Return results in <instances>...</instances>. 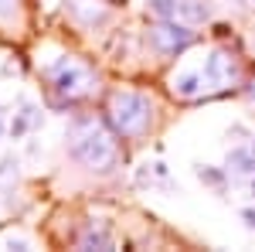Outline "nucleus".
<instances>
[{
  "mask_svg": "<svg viewBox=\"0 0 255 252\" xmlns=\"http://www.w3.org/2000/svg\"><path fill=\"white\" fill-rule=\"evenodd\" d=\"M65 147L72 160H79L92 174H113L119 167V133L109 119L102 123L96 116H75L68 123Z\"/></svg>",
  "mask_w": 255,
  "mask_h": 252,
  "instance_id": "f257e3e1",
  "label": "nucleus"
},
{
  "mask_svg": "<svg viewBox=\"0 0 255 252\" xmlns=\"http://www.w3.org/2000/svg\"><path fill=\"white\" fill-rule=\"evenodd\" d=\"M41 75L51 85V99H48L51 109H75L82 99H89L99 89V72L75 55H65V58L44 65Z\"/></svg>",
  "mask_w": 255,
  "mask_h": 252,
  "instance_id": "f03ea898",
  "label": "nucleus"
},
{
  "mask_svg": "<svg viewBox=\"0 0 255 252\" xmlns=\"http://www.w3.org/2000/svg\"><path fill=\"white\" fill-rule=\"evenodd\" d=\"M106 119L126 140L146 136L153 126V99L136 89H116L109 92V102H106Z\"/></svg>",
  "mask_w": 255,
  "mask_h": 252,
  "instance_id": "7ed1b4c3",
  "label": "nucleus"
},
{
  "mask_svg": "<svg viewBox=\"0 0 255 252\" xmlns=\"http://www.w3.org/2000/svg\"><path fill=\"white\" fill-rule=\"evenodd\" d=\"M146 41H150V48L163 55V58H177L180 51H187L191 44H194V31H191V24L180 17H160L150 31H146Z\"/></svg>",
  "mask_w": 255,
  "mask_h": 252,
  "instance_id": "20e7f679",
  "label": "nucleus"
},
{
  "mask_svg": "<svg viewBox=\"0 0 255 252\" xmlns=\"http://www.w3.org/2000/svg\"><path fill=\"white\" fill-rule=\"evenodd\" d=\"M238 75H242V65H238V58L228 48H211V51H208L204 68H201L204 89H221V92L228 96V85L238 82Z\"/></svg>",
  "mask_w": 255,
  "mask_h": 252,
  "instance_id": "39448f33",
  "label": "nucleus"
},
{
  "mask_svg": "<svg viewBox=\"0 0 255 252\" xmlns=\"http://www.w3.org/2000/svg\"><path fill=\"white\" fill-rule=\"evenodd\" d=\"M65 10L82 27H99L109 20V7H102V0H65Z\"/></svg>",
  "mask_w": 255,
  "mask_h": 252,
  "instance_id": "423d86ee",
  "label": "nucleus"
},
{
  "mask_svg": "<svg viewBox=\"0 0 255 252\" xmlns=\"http://www.w3.org/2000/svg\"><path fill=\"white\" fill-rule=\"evenodd\" d=\"M75 246H79V249H113V232H109V225H102V222H89L79 232Z\"/></svg>",
  "mask_w": 255,
  "mask_h": 252,
  "instance_id": "0eeeda50",
  "label": "nucleus"
},
{
  "mask_svg": "<svg viewBox=\"0 0 255 252\" xmlns=\"http://www.w3.org/2000/svg\"><path fill=\"white\" fill-rule=\"evenodd\" d=\"M225 167H228V174L235 177H249L255 174V150L249 147H235V150H228V160H225Z\"/></svg>",
  "mask_w": 255,
  "mask_h": 252,
  "instance_id": "6e6552de",
  "label": "nucleus"
},
{
  "mask_svg": "<svg viewBox=\"0 0 255 252\" xmlns=\"http://www.w3.org/2000/svg\"><path fill=\"white\" fill-rule=\"evenodd\" d=\"M177 17L187 24H204L211 17V7L204 0H177Z\"/></svg>",
  "mask_w": 255,
  "mask_h": 252,
  "instance_id": "1a4fd4ad",
  "label": "nucleus"
},
{
  "mask_svg": "<svg viewBox=\"0 0 255 252\" xmlns=\"http://www.w3.org/2000/svg\"><path fill=\"white\" fill-rule=\"evenodd\" d=\"M197 177H201V181H204V184H211V188H218V191H221V188H225V184H228V167H225V171H218V167H197Z\"/></svg>",
  "mask_w": 255,
  "mask_h": 252,
  "instance_id": "9d476101",
  "label": "nucleus"
},
{
  "mask_svg": "<svg viewBox=\"0 0 255 252\" xmlns=\"http://www.w3.org/2000/svg\"><path fill=\"white\" fill-rule=\"evenodd\" d=\"M157 17H177V0H146Z\"/></svg>",
  "mask_w": 255,
  "mask_h": 252,
  "instance_id": "9b49d317",
  "label": "nucleus"
},
{
  "mask_svg": "<svg viewBox=\"0 0 255 252\" xmlns=\"http://www.w3.org/2000/svg\"><path fill=\"white\" fill-rule=\"evenodd\" d=\"M20 7V0H0V20L14 17V10Z\"/></svg>",
  "mask_w": 255,
  "mask_h": 252,
  "instance_id": "f8f14e48",
  "label": "nucleus"
},
{
  "mask_svg": "<svg viewBox=\"0 0 255 252\" xmlns=\"http://www.w3.org/2000/svg\"><path fill=\"white\" fill-rule=\"evenodd\" d=\"M242 222H245V229L255 232V208H242Z\"/></svg>",
  "mask_w": 255,
  "mask_h": 252,
  "instance_id": "ddd939ff",
  "label": "nucleus"
},
{
  "mask_svg": "<svg viewBox=\"0 0 255 252\" xmlns=\"http://www.w3.org/2000/svg\"><path fill=\"white\" fill-rule=\"evenodd\" d=\"M242 96H245V99H252V102H255V82H249V85L242 89Z\"/></svg>",
  "mask_w": 255,
  "mask_h": 252,
  "instance_id": "4468645a",
  "label": "nucleus"
},
{
  "mask_svg": "<svg viewBox=\"0 0 255 252\" xmlns=\"http://www.w3.org/2000/svg\"><path fill=\"white\" fill-rule=\"evenodd\" d=\"M235 3H242V7H249V10H255V0H235Z\"/></svg>",
  "mask_w": 255,
  "mask_h": 252,
  "instance_id": "2eb2a0df",
  "label": "nucleus"
},
{
  "mask_svg": "<svg viewBox=\"0 0 255 252\" xmlns=\"http://www.w3.org/2000/svg\"><path fill=\"white\" fill-rule=\"evenodd\" d=\"M0 133H3V119H0Z\"/></svg>",
  "mask_w": 255,
  "mask_h": 252,
  "instance_id": "dca6fc26",
  "label": "nucleus"
},
{
  "mask_svg": "<svg viewBox=\"0 0 255 252\" xmlns=\"http://www.w3.org/2000/svg\"><path fill=\"white\" fill-rule=\"evenodd\" d=\"M252 198H255V184H252Z\"/></svg>",
  "mask_w": 255,
  "mask_h": 252,
  "instance_id": "f3484780",
  "label": "nucleus"
},
{
  "mask_svg": "<svg viewBox=\"0 0 255 252\" xmlns=\"http://www.w3.org/2000/svg\"><path fill=\"white\" fill-rule=\"evenodd\" d=\"M252 150H255V140H252Z\"/></svg>",
  "mask_w": 255,
  "mask_h": 252,
  "instance_id": "a211bd4d",
  "label": "nucleus"
}]
</instances>
